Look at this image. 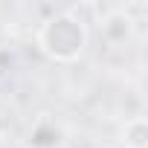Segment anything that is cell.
<instances>
[{
    "label": "cell",
    "instance_id": "obj_1",
    "mask_svg": "<svg viewBox=\"0 0 148 148\" xmlns=\"http://www.w3.org/2000/svg\"><path fill=\"white\" fill-rule=\"evenodd\" d=\"M38 44L41 49L55 58V61H76L84 52L87 44V29L82 21H76L70 12H61L55 18H49L41 29H38Z\"/></svg>",
    "mask_w": 148,
    "mask_h": 148
}]
</instances>
